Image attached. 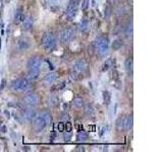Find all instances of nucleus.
Segmentation results:
<instances>
[{
    "mask_svg": "<svg viewBox=\"0 0 163 152\" xmlns=\"http://www.w3.org/2000/svg\"><path fill=\"white\" fill-rule=\"evenodd\" d=\"M42 44L46 51H52L56 46V37L52 32H47L42 38Z\"/></svg>",
    "mask_w": 163,
    "mask_h": 152,
    "instance_id": "obj_1",
    "label": "nucleus"
},
{
    "mask_svg": "<svg viewBox=\"0 0 163 152\" xmlns=\"http://www.w3.org/2000/svg\"><path fill=\"white\" fill-rule=\"evenodd\" d=\"M94 46L98 49V52L101 55L106 54L107 50H108V39L104 36H100L99 38H97L96 42L94 43Z\"/></svg>",
    "mask_w": 163,
    "mask_h": 152,
    "instance_id": "obj_2",
    "label": "nucleus"
},
{
    "mask_svg": "<svg viewBox=\"0 0 163 152\" xmlns=\"http://www.w3.org/2000/svg\"><path fill=\"white\" fill-rule=\"evenodd\" d=\"M75 27H72V26L61 30V33L59 34L60 41L62 43H67L69 41H71L75 38Z\"/></svg>",
    "mask_w": 163,
    "mask_h": 152,
    "instance_id": "obj_3",
    "label": "nucleus"
},
{
    "mask_svg": "<svg viewBox=\"0 0 163 152\" xmlns=\"http://www.w3.org/2000/svg\"><path fill=\"white\" fill-rule=\"evenodd\" d=\"M24 102H25L27 105L29 106H36L38 105V102H39V96L36 92H29L28 94L25 95V98H24Z\"/></svg>",
    "mask_w": 163,
    "mask_h": 152,
    "instance_id": "obj_4",
    "label": "nucleus"
},
{
    "mask_svg": "<svg viewBox=\"0 0 163 152\" xmlns=\"http://www.w3.org/2000/svg\"><path fill=\"white\" fill-rule=\"evenodd\" d=\"M72 67H74V71H75L77 73H83L88 68V64L84 59H79L78 61H75Z\"/></svg>",
    "mask_w": 163,
    "mask_h": 152,
    "instance_id": "obj_5",
    "label": "nucleus"
},
{
    "mask_svg": "<svg viewBox=\"0 0 163 152\" xmlns=\"http://www.w3.org/2000/svg\"><path fill=\"white\" fill-rule=\"evenodd\" d=\"M45 126H46V124H45L44 120L42 119V117L41 116H38L36 118L34 119V122H33V129L35 131H37V132H40V131H42Z\"/></svg>",
    "mask_w": 163,
    "mask_h": 152,
    "instance_id": "obj_6",
    "label": "nucleus"
},
{
    "mask_svg": "<svg viewBox=\"0 0 163 152\" xmlns=\"http://www.w3.org/2000/svg\"><path fill=\"white\" fill-rule=\"evenodd\" d=\"M41 62H42V58L40 56H32L29 58L28 60V67L29 69L31 68H39L41 65Z\"/></svg>",
    "mask_w": 163,
    "mask_h": 152,
    "instance_id": "obj_7",
    "label": "nucleus"
},
{
    "mask_svg": "<svg viewBox=\"0 0 163 152\" xmlns=\"http://www.w3.org/2000/svg\"><path fill=\"white\" fill-rule=\"evenodd\" d=\"M134 125V118L131 115H129L122 118V127L126 130H131Z\"/></svg>",
    "mask_w": 163,
    "mask_h": 152,
    "instance_id": "obj_8",
    "label": "nucleus"
},
{
    "mask_svg": "<svg viewBox=\"0 0 163 152\" xmlns=\"http://www.w3.org/2000/svg\"><path fill=\"white\" fill-rule=\"evenodd\" d=\"M23 117L28 121H33L37 117V113L34 109L29 108V109H26L25 110H24Z\"/></svg>",
    "mask_w": 163,
    "mask_h": 152,
    "instance_id": "obj_9",
    "label": "nucleus"
},
{
    "mask_svg": "<svg viewBox=\"0 0 163 152\" xmlns=\"http://www.w3.org/2000/svg\"><path fill=\"white\" fill-rule=\"evenodd\" d=\"M30 46H31V44L28 38H20V39L17 41V47H19V50H27V49H29Z\"/></svg>",
    "mask_w": 163,
    "mask_h": 152,
    "instance_id": "obj_10",
    "label": "nucleus"
},
{
    "mask_svg": "<svg viewBox=\"0 0 163 152\" xmlns=\"http://www.w3.org/2000/svg\"><path fill=\"white\" fill-rule=\"evenodd\" d=\"M24 29L26 30H30L34 27V18L32 15H28L24 19Z\"/></svg>",
    "mask_w": 163,
    "mask_h": 152,
    "instance_id": "obj_11",
    "label": "nucleus"
},
{
    "mask_svg": "<svg viewBox=\"0 0 163 152\" xmlns=\"http://www.w3.org/2000/svg\"><path fill=\"white\" fill-rule=\"evenodd\" d=\"M39 74H40L39 68H31V69H29L27 77H28V79H31V80H35V79H37L38 77H39Z\"/></svg>",
    "mask_w": 163,
    "mask_h": 152,
    "instance_id": "obj_12",
    "label": "nucleus"
},
{
    "mask_svg": "<svg viewBox=\"0 0 163 152\" xmlns=\"http://www.w3.org/2000/svg\"><path fill=\"white\" fill-rule=\"evenodd\" d=\"M56 78H57V74L55 73V72H49V73H47L45 75L44 82L46 84H51L56 80Z\"/></svg>",
    "mask_w": 163,
    "mask_h": 152,
    "instance_id": "obj_13",
    "label": "nucleus"
},
{
    "mask_svg": "<svg viewBox=\"0 0 163 152\" xmlns=\"http://www.w3.org/2000/svg\"><path fill=\"white\" fill-rule=\"evenodd\" d=\"M66 15H67V18L68 19H72L74 17L77 15V5L75 4H71L68 6V8L66 10Z\"/></svg>",
    "mask_w": 163,
    "mask_h": 152,
    "instance_id": "obj_14",
    "label": "nucleus"
},
{
    "mask_svg": "<svg viewBox=\"0 0 163 152\" xmlns=\"http://www.w3.org/2000/svg\"><path fill=\"white\" fill-rule=\"evenodd\" d=\"M40 116L42 117V119L44 120V122L46 125H50V124L52 123V116L48 110H43Z\"/></svg>",
    "mask_w": 163,
    "mask_h": 152,
    "instance_id": "obj_15",
    "label": "nucleus"
},
{
    "mask_svg": "<svg viewBox=\"0 0 163 152\" xmlns=\"http://www.w3.org/2000/svg\"><path fill=\"white\" fill-rule=\"evenodd\" d=\"M32 83L28 80V79H25V78H23V80H22V86H20V90L22 91H29L32 89Z\"/></svg>",
    "mask_w": 163,
    "mask_h": 152,
    "instance_id": "obj_16",
    "label": "nucleus"
},
{
    "mask_svg": "<svg viewBox=\"0 0 163 152\" xmlns=\"http://www.w3.org/2000/svg\"><path fill=\"white\" fill-rule=\"evenodd\" d=\"M24 19H25V15H24V13L22 10H17V11L15 12V18H13V22H15V23H16V25H19V23L23 22Z\"/></svg>",
    "mask_w": 163,
    "mask_h": 152,
    "instance_id": "obj_17",
    "label": "nucleus"
},
{
    "mask_svg": "<svg viewBox=\"0 0 163 152\" xmlns=\"http://www.w3.org/2000/svg\"><path fill=\"white\" fill-rule=\"evenodd\" d=\"M22 80H23V78H17V79H15V80H13L11 82L10 86H11V88L13 89V90H20V86H22Z\"/></svg>",
    "mask_w": 163,
    "mask_h": 152,
    "instance_id": "obj_18",
    "label": "nucleus"
},
{
    "mask_svg": "<svg viewBox=\"0 0 163 152\" xmlns=\"http://www.w3.org/2000/svg\"><path fill=\"white\" fill-rule=\"evenodd\" d=\"M126 69L130 74L133 73V69H134V61L133 58H127L126 60Z\"/></svg>",
    "mask_w": 163,
    "mask_h": 152,
    "instance_id": "obj_19",
    "label": "nucleus"
},
{
    "mask_svg": "<svg viewBox=\"0 0 163 152\" xmlns=\"http://www.w3.org/2000/svg\"><path fill=\"white\" fill-rule=\"evenodd\" d=\"M124 33H126L127 37L131 38L134 34V26H133V22H130L129 25L126 26V30H124Z\"/></svg>",
    "mask_w": 163,
    "mask_h": 152,
    "instance_id": "obj_20",
    "label": "nucleus"
},
{
    "mask_svg": "<svg viewBox=\"0 0 163 152\" xmlns=\"http://www.w3.org/2000/svg\"><path fill=\"white\" fill-rule=\"evenodd\" d=\"M85 113L88 116H94L95 115V110H94V108H93V106L90 105V103L86 105V106H85Z\"/></svg>",
    "mask_w": 163,
    "mask_h": 152,
    "instance_id": "obj_21",
    "label": "nucleus"
},
{
    "mask_svg": "<svg viewBox=\"0 0 163 152\" xmlns=\"http://www.w3.org/2000/svg\"><path fill=\"white\" fill-rule=\"evenodd\" d=\"M122 46H123V41L120 39H117L112 43V48L114 50H119Z\"/></svg>",
    "mask_w": 163,
    "mask_h": 152,
    "instance_id": "obj_22",
    "label": "nucleus"
},
{
    "mask_svg": "<svg viewBox=\"0 0 163 152\" xmlns=\"http://www.w3.org/2000/svg\"><path fill=\"white\" fill-rule=\"evenodd\" d=\"M88 139V134L85 131H79L77 135V140L78 141H86Z\"/></svg>",
    "mask_w": 163,
    "mask_h": 152,
    "instance_id": "obj_23",
    "label": "nucleus"
},
{
    "mask_svg": "<svg viewBox=\"0 0 163 152\" xmlns=\"http://www.w3.org/2000/svg\"><path fill=\"white\" fill-rule=\"evenodd\" d=\"M74 106L77 109H81L83 106H84V101H83L82 98H75L74 99Z\"/></svg>",
    "mask_w": 163,
    "mask_h": 152,
    "instance_id": "obj_24",
    "label": "nucleus"
},
{
    "mask_svg": "<svg viewBox=\"0 0 163 152\" xmlns=\"http://www.w3.org/2000/svg\"><path fill=\"white\" fill-rule=\"evenodd\" d=\"M126 12H127V8L124 7V6H122V5L117 6V7L115 8V13L117 15H122Z\"/></svg>",
    "mask_w": 163,
    "mask_h": 152,
    "instance_id": "obj_25",
    "label": "nucleus"
},
{
    "mask_svg": "<svg viewBox=\"0 0 163 152\" xmlns=\"http://www.w3.org/2000/svg\"><path fill=\"white\" fill-rule=\"evenodd\" d=\"M88 26H89V22L88 20H82L81 23H79V30H82V32H85L88 29Z\"/></svg>",
    "mask_w": 163,
    "mask_h": 152,
    "instance_id": "obj_26",
    "label": "nucleus"
},
{
    "mask_svg": "<svg viewBox=\"0 0 163 152\" xmlns=\"http://www.w3.org/2000/svg\"><path fill=\"white\" fill-rule=\"evenodd\" d=\"M103 98H104V102L108 105L109 102H110V95H109V92H108V91H104V92H103Z\"/></svg>",
    "mask_w": 163,
    "mask_h": 152,
    "instance_id": "obj_27",
    "label": "nucleus"
},
{
    "mask_svg": "<svg viewBox=\"0 0 163 152\" xmlns=\"http://www.w3.org/2000/svg\"><path fill=\"white\" fill-rule=\"evenodd\" d=\"M110 14H111V8H110L109 6H106V8H105V17L106 18H108Z\"/></svg>",
    "mask_w": 163,
    "mask_h": 152,
    "instance_id": "obj_28",
    "label": "nucleus"
},
{
    "mask_svg": "<svg viewBox=\"0 0 163 152\" xmlns=\"http://www.w3.org/2000/svg\"><path fill=\"white\" fill-rule=\"evenodd\" d=\"M71 131H66L64 133V139L66 141H69L71 140Z\"/></svg>",
    "mask_w": 163,
    "mask_h": 152,
    "instance_id": "obj_29",
    "label": "nucleus"
},
{
    "mask_svg": "<svg viewBox=\"0 0 163 152\" xmlns=\"http://www.w3.org/2000/svg\"><path fill=\"white\" fill-rule=\"evenodd\" d=\"M58 130H59V132H63V131L65 130V124H63V123L58 124Z\"/></svg>",
    "mask_w": 163,
    "mask_h": 152,
    "instance_id": "obj_30",
    "label": "nucleus"
},
{
    "mask_svg": "<svg viewBox=\"0 0 163 152\" xmlns=\"http://www.w3.org/2000/svg\"><path fill=\"white\" fill-rule=\"evenodd\" d=\"M94 48H95V46H94V44H92L91 46H89V48H88V52H89V54L90 55H93V53H94Z\"/></svg>",
    "mask_w": 163,
    "mask_h": 152,
    "instance_id": "obj_31",
    "label": "nucleus"
},
{
    "mask_svg": "<svg viewBox=\"0 0 163 152\" xmlns=\"http://www.w3.org/2000/svg\"><path fill=\"white\" fill-rule=\"evenodd\" d=\"M65 126H66V131H71V123L67 122L65 124Z\"/></svg>",
    "mask_w": 163,
    "mask_h": 152,
    "instance_id": "obj_32",
    "label": "nucleus"
},
{
    "mask_svg": "<svg viewBox=\"0 0 163 152\" xmlns=\"http://www.w3.org/2000/svg\"><path fill=\"white\" fill-rule=\"evenodd\" d=\"M79 1H81V0H72V4L78 5L79 3Z\"/></svg>",
    "mask_w": 163,
    "mask_h": 152,
    "instance_id": "obj_33",
    "label": "nucleus"
},
{
    "mask_svg": "<svg viewBox=\"0 0 163 152\" xmlns=\"http://www.w3.org/2000/svg\"><path fill=\"white\" fill-rule=\"evenodd\" d=\"M87 4H88V0H85L84 1V6H83V9H86L87 8Z\"/></svg>",
    "mask_w": 163,
    "mask_h": 152,
    "instance_id": "obj_34",
    "label": "nucleus"
},
{
    "mask_svg": "<svg viewBox=\"0 0 163 152\" xmlns=\"http://www.w3.org/2000/svg\"><path fill=\"white\" fill-rule=\"evenodd\" d=\"M4 85H5V80H3V81H2V86H1V89H2L3 87H4Z\"/></svg>",
    "mask_w": 163,
    "mask_h": 152,
    "instance_id": "obj_35",
    "label": "nucleus"
},
{
    "mask_svg": "<svg viewBox=\"0 0 163 152\" xmlns=\"http://www.w3.org/2000/svg\"><path fill=\"white\" fill-rule=\"evenodd\" d=\"M108 1H109V3H112V2L115 1V0H108Z\"/></svg>",
    "mask_w": 163,
    "mask_h": 152,
    "instance_id": "obj_36",
    "label": "nucleus"
}]
</instances>
